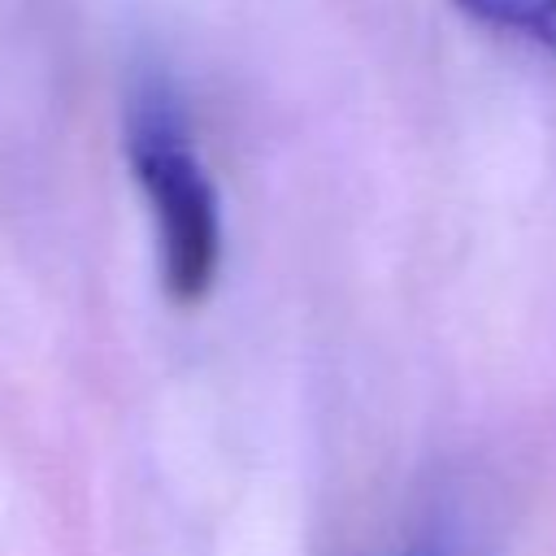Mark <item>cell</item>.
Here are the masks:
<instances>
[{
	"label": "cell",
	"instance_id": "obj_1",
	"mask_svg": "<svg viewBox=\"0 0 556 556\" xmlns=\"http://www.w3.org/2000/svg\"><path fill=\"white\" fill-rule=\"evenodd\" d=\"M126 148L156 222L165 295L191 308L213 291L222 269V208L213 178L187 143L182 109L165 87H143L130 104Z\"/></svg>",
	"mask_w": 556,
	"mask_h": 556
},
{
	"label": "cell",
	"instance_id": "obj_2",
	"mask_svg": "<svg viewBox=\"0 0 556 556\" xmlns=\"http://www.w3.org/2000/svg\"><path fill=\"white\" fill-rule=\"evenodd\" d=\"M478 26L517 35L556 56V0H452Z\"/></svg>",
	"mask_w": 556,
	"mask_h": 556
}]
</instances>
